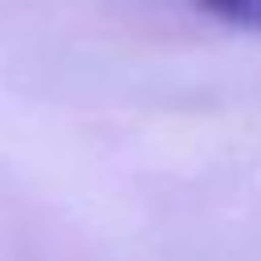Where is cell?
Listing matches in <instances>:
<instances>
[{"label": "cell", "instance_id": "obj_1", "mask_svg": "<svg viewBox=\"0 0 261 261\" xmlns=\"http://www.w3.org/2000/svg\"><path fill=\"white\" fill-rule=\"evenodd\" d=\"M208 16H216L220 24L245 29V33H261V0H196Z\"/></svg>", "mask_w": 261, "mask_h": 261}]
</instances>
